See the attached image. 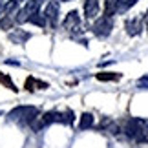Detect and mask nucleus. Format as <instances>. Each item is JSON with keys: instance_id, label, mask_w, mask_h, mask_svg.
<instances>
[{"instance_id": "14", "label": "nucleus", "mask_w": 148, "mask_h": 148, "mask_svg": "<svg viewBox=\"0 0 148 148\" xmlns=\"http://www.w3.org/2000/svg\"><path fill=\"white\" fill-rule=\"evenodd\" d=\"M135 4H137V0H121L119 5H117V13H126V11L132 9Z\"/></svg>"}, {"instance_id": "4", "label": "nucleus", "mask_w": 148, "mask_h": 148, "mask_svg": "<svg viewBox=\"0 0 148 148\" xmlns=\"http://www.w3.org/2000/svg\"><path fill=\"white\" fill-rule=\"evenodd\" d=\"M92 29H93V33L97 37H108L112 33V29H113V20L110 18V16H104V15H102V16H99V18H97V22L93 24Z\"/></svg>"}, {"instance_id": "18", "label": "nucleus", "mask_w": 148, "mask_h": 148, "mask_svg": "<svg viewBox=\"0 0 148 148\" xmlns=\"http://www.w3.org/2000/svg\"><path fill=\"white\" fill-rule=\"evenodd\" d=\"M139 82H148V75H145V77H143V79H141V81H139Z\"/></svg>"}, {"instance_id": "19", "label": "nucleus", "mask_w": 148, "mask_h": 148, "mask_svg": "<svg viewBox=\"0 0 148 148\" xmlns=\"http://www.w3.org/2000/svg\"><path fill=\"white\" fill-rule=\"evenodd\" d=\"M145 20H148V9H146V13H145V16H143Z\"/></svg>"}, {"instance_id": "13", "label": "nucleus", "mask_w": 148, "mask_h": 148, "mask_svg": "<svg viewBox=\"0 0 148 148\" xmlns=\"http://www.w3.org/2000/svg\"><path fill=\"white\" fill-rule=\"evenodd\" d=\"M9 38L13 42H16V44H24L27 38H29V33H24V31H15V33H11L9 35Z\"/></svg>"}, {"instance_id": "12", "label": "nucleus", "mask_w": 148, "mask_h": 148, "mask_svg": "<svg viewBox=\"0 0 148 148\" xmlns=\"http://www.w3.org/2000/svg\"><path fill=\"white\" fill-rule=\"evenodd\" d=\"M27 22H31V24H35V26H38V27H44V26L48 24L46 16H44V13H40V11L33 13V15L29 16V20H27Z\"/></svg>"}, {"instance_id": "1", "label": "nucleus", "mask_w": 148, "mask_h": 148, "mask_svg": "<svg viewBox=\"0 0 148 148\" xmlns=\"http://www.w3.org/2000/svg\"><path fill=\"white\" fill-rule=\"evenodd\" d=\"M121 132H124L130 139L134 141H145L148 135V119H139V117H130Z\"/></svg>"}, {"instance_id": "2", "label": "nucleus", "mask_w": 148, "mask_h": 148, "mask_svg": "<svg viewBox=\"0 0 148 148\" xmlns=\"http://www.w3.org/2000/svg\"><path fill=\"white\" fill-rule=\"evenodd\" d=\"M37 115H38V110L35 106H16L15 110H11L8 113V121H13L18 124H31Z\"/></svg>"}, {"instance_id": "17", "label": "nucleus", "mask_w": 148, "mask_h": 148, "mask_svg": "<svg viewBox=\"0 0 148 148\" xmlns=\"http://www.w3.org/2000/svg\"><path fill=\"white\" fill-rule=\"evenodd\" d=\"M37 82H38V81H37L35 77H27V79H26V86H24V88L27 90V92H33V90H35V86H37Z\"/></svg>"}, {"instance_id": "22", "label": "nucleus", "mask_w": 148, "mask_h": 148, "mask_svg": "<svg viewBox=\"0 0 148 148\" xmlns=\"http://www.w3.org/2000/svg\"><path fill=\"white\" fill-rule=\"evenodd\" d=\"M146 31H148V20H146Z\"/></svg>"}, {"instance_id": "11", "label": "nucleus", "mask_w": 148, "mask_h": 148, "mask_svg": "<svg viewBox=\"0 0 148 148\" xmlns=\"http://www.w3.org/2000/svg\"><path fill=\"white\" fill-rule=\"evenodd\" d=\"M93 123H95V117L92 115V113H82L81 121H79V128H81V130H88V128L93 126Z\"/></svg>"}, {"instance_id": "8", "label": "nucleus", "mask_w": 148, "mask_h": 148, "mask_svg": "<svg viewBox=\"0 0 148 148\" xmlns=\"http://www.w3.org/2000/svg\"><path fill=\"white\" fill-rule=\"evenodd\" d=\"M101 11V5H99V0H84V16L88 20L95 18Z\"/></svg>"}, {"instance_id": "5", "label": "nucleus", "mask_w": 148, "mask_h": 148, "mask_svg": "<svg viewBox=\"0 0 148 148\" xmlns=\"http://www.w3.org/2000/svg\"><path fill=\"white\" fill-rule=\"evenodd\" d=\"M59 8H60V2H59V0H51V2L46 4L44 16H46V20L49 22L51 26H55L57 22H59Z\"/></svg>"}, {"instance_id": "16", "label": "nucleus", "mask_w": 148, "mask_h": 148, "mask_svg": "<svg viewBox=\"0 0 148 148\" xmlns=\"http://www.w3.org/2000/svg\"><path fill=\"white\" fill-rule=\"evenodd\" d=\"M73 112L71 110H66L64 113H60V123L62 124H73Z\"/></svg>"}, {"instance_id": "21", "label": "nucleus", "mask_w": 148, "mask_h": 148, "mask_svg": "<svg viewBox=\"0 0 148 148\" xmlns=\"http://www.w3.org/2000/svg\"><path fill=\"white\" fill-rule=\"evenodd\" d=\"M16 2H27V0H16Z\"/></svg>"}, {"instance_id": "3", "label": "nucleus", "mask_w": 148, "mask_h": 148, "mask_svg": "<svg viewBox=\"0 0 148 148\" xmlns=\"http://www.w3.org/2000/svg\"><path fill=\"white\" fill-rule=\"evenodd\" d=\"M44 2H46V0H27L26 5L18 11V13H16V18H15L16 24H24V22H27V20H29V16L33 13H37Z\"/></svg>"}, {"instance_id": "9", "label": "nucleus", "mask_w": 148, "mask_h": 148, "mask_svg": "<svg viewBox=\"0 0 148 148\" xmlns=\"http://www.w3.org/2000/svg\"><path fill=\"white\" fill-rule=\"evenodd\" d=\"M121 73L117 71H101V73H95V79L102 82H110V81H121Z\"/></svg>"}, {"instance_id": "15", "label": "nucleus", "mask_w": 148, "mask_h": 148, "mask_svg": "<svg viewBox=\"0 0 148 148\" xmlns=\"http://www.w3.org/2000/svg\"><path fill=\"white\" fill-rule=\"evenodd\" d=\"M0 82L5 84V86H8V88L11 90V92H18V88H16L15 84H13V81H11V79H9L8 75H4V73H0Z\"/></svg>"}, {"instance_id": "20", "label": "nucleus", "mask_w": 148, "mask_h": 148, "mask_svg": "<svg viewBox=\"0 0 148 148\" xmlns=\"http://www.w3.org/2000/svg\"><path fill=\"white\" fill-rule=\"evenodd\" d=\"M59 2H71V0H59Z\"/></svg>"}, {"instance_id": "6", "label": "nucleus", "mask_w": 148, "mask_h": 148, "mask_svg": "<svg viewBox=\"0 0 148 148\" xmlns=\"http://www.w3.org/2000/svg\"><path fill=\"white\" fill-rule=\"evenodd\" d=\"M62 26H64V29H68V31H79L81 29V16H79L77 11H70V13L66 15L64 22H62Z\"/></svg>"}, {"instance_id": "7", "label": "nucleus", "mask_w": 148, "mask_h": 148, "mask_svg": "<svg viewBox=\"0 0 148 148\" xmlns=\"http://www.w3.org/2000/svg\"><path fill=\"white\" fill-rule=\"evenodd\" d=\"M143 20L145 18H141V16H135V18H128L124 22V29H126L130 37H135L143 31Z\"/></svg>"}, {"instance_id": "10", "label": "nucleus", "mask_w": 148, "mask_h": 148, "mask_svg": "<svg viewBox=\"0 0 148 148\" xmlns=\"http://www.w3.org/2000/svg\"><path fill=\"white\" fill-rule=\"evenodd\" d=\"M121 0H104V16H112L117 15V5Z\"/></svg>"}]
</instances>
